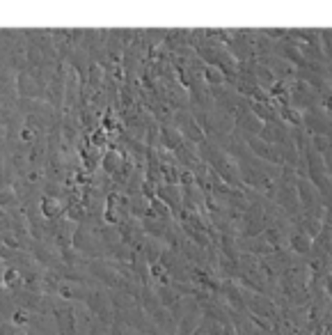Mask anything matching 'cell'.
<instances>
[{"label":"cell","mask_w":332,"mask_h":335,"mask_svg":"<svg viewBox=\"0 0 332 335\" xmlns=\"http://www.w3.org/2000/svg\"><path fill=\"white\" fill-rule=\"evenodd\" d=\"M83 306L90 310L96 322L108 324V326L115 322V313H117V310H115L113 299H110V290H101V287L92 290V294L87 296V301H85Z\"/></svg>","instance_id":"cell-1"},{"label":"cell","mask_w":332,"mask_h":335,"mask_svg":"<svg viewBox=\"0 0 332 335\" xmlns=\"http://www.w3.org/2000/svg\"><path fill=\"white\" fill-rule=\"evenodd\" d=\"M53 322H55L57 335H78V326L80 319L73 303L62 301V299H55V308H53Z\"/></svg>","instance_id":"cell-2"},{"label":"cell","mask_w":332,"mask_h":335,"mask_svg":"<svg viewBox=\"0 0 332 335\" xmlns=\"http://www.w3.org/2000/svg\"><path fill=\"white\" fill-rule=\"evenodd\" d=\"M174 119H176V129L181 131V136L186 138L188 142L192 145H202L206 140V133L202 129V122H197V115H192L190 110H179L174 113Z\"/></svg>","instance_id":"cell-3"},{"label":"cell","mask_w":332,"mask_h":335,"mask_svg":"<svg viewBox=\"0 0 332 335\" xmlns=\"http://www.w3.org/2000/svg\"><path fill=\"white\" fill-rule=\"evenodd\" d=\"M156 198L172 211V216H179L183 211V193H181V184L163 182L156 191Z\"/></svg>","instance_id":"cell-4"},{"label":"cell","mask_w":332,"mask_h":335,"mask_svg":"<svg viewBox=\"0 0 332 335\" xmlns=\"http://www.w3.org/2000/svg\"><path fill=\"white\" fill-rule=\"evenodd\" d=\"M67 205H69V202H64L62 198L41 195L39 202H37V209H39V216L44 218V221L53 223V221H60V218H64V214H67Z\"/></svg>","instance_id":"cell-5"},{"label":"cell","mask_w":332,"mask_h":335,"mask_svg":"<svg viewBox=\"0 0 332 335\" xmlns=\"http://www.w3.org/2000/svg\"><path fill=\"white\" fill-rule=\"evenodd\" d=\"M44 90H46V87L34 78L32 71H21V74H16V94L21 99H25V101L39 99Z\"/></svg>","instance_id":"cell-6"},{"label":"cell","mask_w":332,"mask_h":335,"mask_svg":"<svg viewBox=\"0 0 332 335\" xmlns=\"http://www.w3.org/2000/svg\"><path fill=\"white\" fill-rule=\"evenodd\" d=\"M183 140L186 138L181 136V131L176 126H163L161 129V145H163L167 152H176L179 147H183Z\"/></svg>","instance_id":"cell-7"},{"label":"cell","mask_w":332,"mask_h":335,"mask_svg":"<svg viewBox=\"0 0 332 335\" xmlns=\"http://www.w3.org/2000/svg\"><path fill=\"white\" fill-rule=\"evenodd\" d=\"M16 94V74L9 67L0 64V97L11 99Z\"/></svg>","instance_id":"cell-8"},{"label":"cell","mask_w":332,"mask_h":335,"mask_svg":"<svg viewBox=\"0 0 332 335\" xmlns=\"http://www.w3.org/2000/svg\"><path fill=\"white\" fill-rule=\"evenodd\" d=\"M18 200H21V198H18L14 184H11V182H2V184H0V209H2V211L16 209Z\"/></svg>","instance_id":"cell-9"},{"label":"cell","mask_w":332,"mask_h":335,"mask_svg":"<svg viewBox=\"0 0 332 335\" xmlns=\"http://www.w3.org/2000/svg\"><path fill=\"white\" fill-rule=\"evenodd\" d=\"M2 283H5V287L9 292H18L23 290V276L18 269L14 267H5V273H2Z\"/></svg>","instance_id":"cell-10"},{"label":"cell","mask_w":332,"mask_h":335,"mask_svg":"<svg viewBox=\"0 0 332 335\" xmlns=\"http://www.w3.org/2000/svg\"><path fill=\"white\" fill-rule=\"evenodd\" d=\"M30 322H32V313L25 310V308H18L14 313V317H11V324L21 326V329H30Z\"/></svg>","instance_id":"cell-11"},{"label":"cell","mask_w":332,"mask_h":335,"mask_svg":"<svg viewBox=\"0 0 332 335\" xmlns=\"http://www.w3.org/2000/svg\"><path fill=\"white\" fill-rule=\"evenodd\" d=\"M0 335H32L30 329H21V326L11 324V322H2L0 324Z\"/></svg>","instance_id":"cell-12"},{"label":"cell","mask_w":332,"mask_h":335,"mask_svg":"<svg viewBox=\"0 0 332 335\" xmlns=\"http://www.w3.org/2000/svg\"><path fill=\"white\" fill-rule=\"evenodd\" d=\"M87 335H110V326L96 322L94 317L87 322Z\"/></svg>","instance_id":"cell-13"},{"label":"cell","mask_w":332,"mask_h":335,"mask_svg":"<svg viewBox=\"0 0 332 335\" xmlns=\"http://www.w3.org/2000/svg\"><path fill=\"white\" fill-rule=\"evenodd\" d=\"M0 324H2V319H0Z\"/></svg>","instance_id":"cell-14"}]
</instances>
